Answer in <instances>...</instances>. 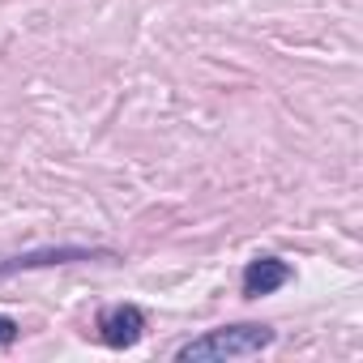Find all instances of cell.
Here are the masks:
<instances>
[{
  "label": "cell",
  "instance_id": "cell-5",
  "mask_svg": "<svg viewBox=\"0 0 363 363\" xmlns=\"http://www.w3.org/2000/svg\"><path fill=\"white\" fill-rule=\"evenodd\" d=\"M18 342V320L0 312V346H13Z\"/></svg>",
  "mask_w": 363,
  "mask_h": 363
},
{
  "label": "cell",
  "instance_id": "cell-4",
  "mask_svg": "<svg viewBox=\"0 0 363 363\" xmlns=\"http://www.w3.org/2000/svg\"><path fill=\"white\" fill-rule=\"evenodd\" d=\"M291 282V265L282 257H252L244 265V295L248 299H261V295H274L278 286Z\"/></svg>",
  "mask_w": 363,
  "mask_h": 363
},
{
  "label": "cell",
  "instance_id": "cell-1",
  "mask_svg": "<svg viewBox=\"0 0 363 363\" xmlns=\"http://www.w3.org/2000/svg\"><path fill=\"white\" fill-rule=\"evenodd\" d=\"M274 329L269 325H257V320H240V325H223V329H210L193 342H184L175 350L179 363H227V359H248V354H261L274 346Z\"/></svg>",
  "mask_w": 363,
  "mask_h": 363
},
{
  "label": "cell",
  "instance_id": "cell-3",
  "mask_svg": "<svg viewBox=\"0 0 363 363\" xmlns=\"http://www.w3.org/2000/svg\"><path fill=\"white\" fill-rule=\"evenodd\" d=\"M99 257H111V252L107 248H77V244L35 248V252H22V257L0 261V278H13V274H26V269H48V265H69V261H99Z\"/></svg>",
  "mask_w": 363,
  "mask_h": 363
},
{
  "label": "cell",
  "instance_id": "cell-2",
  "mask_svg": "<svg viewBox=\"0 0 363 363\" xmlns=\"http://www.w3.org/2000/svg\"><path fill=\"white\" fill-rule=\"evenodd\" d=\"M94 329H99L103 346H111V350H128V346H137L141 333H145V312H141L137 303H111V308L99 312Z\"/></svg>",
  "mask_w": 363,
  "mask_h": 363
}]
</instances>
